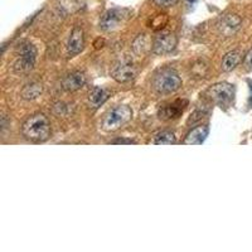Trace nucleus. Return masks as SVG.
<instances>
[{"label": "nucleus", "mask_w": 252, "mask_h": 252, "mask_svg": "<svg viewBox=\"0 0 252 252\" xmlns=\"http://www.w3.org/2000/svg\"><path fill=\"white\" fill-rule=\"evenodd\" d=\"M23 134L27 139L33 141H46L51 135V124L43 114L32 116L23 125Z\"/></svg>", "instance_id": "f257e3e1"}, {"label": "nucleus", "mask_w": 252, "mask_h": 252, "mask_svg": "<svg viewBox=\"0 0 252 252\" xmlns=\"http://www.w3.org/2000/svg\"><path fill=\"white\" fill-rule=\"evenodd\" d=\"M131 116L132 111L129 106L118 105L105 114L102 121H101V127L105 131H116L121 126L129 123L131 120Z\"/></svg>", "instance_id": "f03ea898"}, {"label": "nucleus", "mask_w": 252, "mask_h": 252, "mask_svg": "<svg viewBox=\"0 0 252 252\" xmlns=\"http://www.w3.org/2000/svg\"><path fill=\"white\" fill-rule=\"evenodd\" d=\"M153 85L159 94H172L181 89L182 80L173 69H163L155 76Z\"/></svg>", "instance_id": "7ed1b4c3"}, {"label": "nucleus", "mask_w": 252, "mask_h": 252, "mask_svg": "<svg viewBox=\"0 0 252 252\" xmlns=\"http://www.w3.org/2000/svg\"><path fill=\"white\" fill-rule=\"evenodd\" d=\"M129 17L130 13L126 9H111L102 15L100 20V27L103 31H114L123 26L126 20L129 19Z\"/></svg>", "instance_id": "20e7f679"}, {"label": "nucleus", "mask_w": 252, "mask_h": 252, "mask_svg": "<svg viewBox=\"0 0 252 252\" xmlns=\"http://www.w3.org/2000/svg\"><path fill=\"white\" fill-rule=\"evenodd\" d=\"M209 97L220 106H228L235 96V90L228 83H217L208 90Z\"/></svg>", "instance_id": "39448f33"}, {"label": "nucleus", "mask_w": 252, "mask_h": 252, "mask_svg": "<svg viewBox=\"0 0 252 252\" xmlns=\"http://www.w3.org/2000/svg\"><path fill=\"white\" fill-rule=\"evenodd\" d=\"M35 56H37V51H35L33 44H23L22 48H20V56L19 58H18L17 62H15L14 68L17 69L18 72L31 71V69L34 67Z\"/></svg>", "instance_id": "423d86ee"}, {"label": "nucleus", "mask_w": 252, "mask_h": 252, "mask_svg": "<svg viewBox=\"0 0 252 252\" xmlns=\"http://www.w3.org/2000/svg\"><path fill=\"white\" fill-rule=\"evenodd\" d=\"M177 47V37L173 33H160L154 40L153 51L157 55H166L170 53Z\"/></svg>", "instance_id": "0eeeda50"}, {"label": "nucleus", "mask_w": 252, "mask_h": 252, "mask_svg": "<svg viewBox=\"0 0 252 252\" xmlns=\"http://www.w3.org/2000/svg\"><path fill=\"white\" fill-rule=\"evenodd\" d=\"M187 105H188V102L186 100L174 101L173 103H169V105L161 107L160 111H159V118L163 119V120H172V119L179 118L183 114Z\"/></svg>", "instance_id": "6e6552de"}, {"label": "nucleus", "mask_w": 252, "mask_h": 252, "mask_svg": "<svg viewBox=\"0 0 252 252\" xmlns=\"http://www.w3.org/2000/svg\"><path fill=\"white\" fill-rule=\"evenodd\" d=\"M111 76L118 82H129V81L134 80V77L136 76V69L130 63H123L112 69Z\"/></svg>", "instance_id": "1a4fd4ad"}, {"label": "nucleus", "mask_w": 252, "mask_h": 252, "mask_svg": "<svg viewBox=\"0 0 252 252\" xmlns=\"http://www.w3.org/2000/svg\"><path fill=\"white\" fill-rule=\"evenodd\" d=\"M86 83V77L81 72H72L69 75L63 78L62 86L64 90L68 91H76V90L83 87V85Z\"/></svg>", "instance_id": "9d476101"}, {"label": "nucleus", "mask_w": 252, "mask_h": 252, "mask_svg": "<svg viewBox=\"0 0 252 252\" xmlns=\"http://www.w3.org/2000/svg\"><path fill=\"white\" fill-rule=\"evenodd\" d=\"M83 44H85V40H83V32L80 28H75L72 31L71 35H69L68 39V52L71 55H77L83 49Z\"/></svg>", "instance_id": "9b49d317"}, {"label": "nucleus", "mask_w": 252, "mask_h": 252, "mask_svg": "<svg viewBox=\"0 0 252 252\" xmlns=\"http://www.w3.org/2000/svg\"><path fill=\"white\" fill-rule=\"evenodd\" d=\"M208 126H198L189 132L188 136L184 140V144H187V145H201L208 136Z\"/></svg>", "instance_id": "f8f14e48"}, {"label": "nucleus", "mask_w": 252, "mask_h": 252, "mask_svg": "<svg viewBox=\"0 0 252 252\" xmlns=\"http://www.w3.org/2000/svg\"><path fill=\"white\" fill-rule=\"evenodd\" d=\"M110 96V92L106 89H102V87H94V89L90 91L89 94V100L94 107L101 106L102 103H105L107 101Z\"/></svg>", "instance_id": "ddd939ff"}, {"label": "nucleus", "mask_w": 252, "mask_h": 252, "mask_svg": "<svg viewBox=\"0 0 252 252\" xmlns=\"http://www.w3.org/2000/svg\"><path fill=\"white\" fill-rule=\"evenodd\" d=\"M132 49L136 55H145L152 49V40L146 34H140L136 37L132 44Z\"/></svg>", "instance_id": "4468645a"}, {"label": "nucleus", "mask_w": 252, "mask_h": 252, "mask_svg": "<svg viewBox=\"0 0 252 252\" xmlns=\"http://www.w3.org/2000/svg\"><path fill=\"white\" fill-rule=\"evenodd\" d=\"M241 62V52L240 51H232L228 52L223 57L222 61V68L223 71H232L238 66V63Z\"/></svg>", "instance_id": "2eb2a0df"}, {"label": "nucleus", "mask_w": 252, "mask_h": 252, "mask_svg": "<svg viewBox=\"0 0 252 252\" xmlns=\"http://www.w3.org/2000/svg\"><path fill=\"white\" fill-rule=\"evenodd\" d=\"M42 94V87L38 83H32V85H27L23 90H22V96L27 100H34L39 94Z\"/></svg>", "instance_id": "dca6fc26"}, {"label": "nucleus", "mask_w": 252, "mask_h": 252, "mask_svg": "<svg viewBox=\"0 0 252 252\" xmlns=\"http://www.w3.org/2000/svg\"><path fill=\"white\" fill-rule=\"evenodd\" d=\"M240 18L236 15H228L222 22V31H227V33H233L240 26Z\"/></svg>", "instance_id": "f3484780"}, {"label": "nucleus", "mask_w": 252, "mask_h": 252, "mask_svg": "<svg viewBox=\"0 0 252 252\" xmlns=\"http://www.w3.org/2000/svg\"><path fill=\"white\" fill-rule=\"evenodd\" d=\"M175 141H177V139L172 131L159 132L154 139V143L158 145H170V144H175Z\"/></svg>", "instance_id": "a211bd4d"}, {"label": "nucleus", "mask_w": 252, "mask_h": 252, "mask_svg": "<svg viewBox=\"0 0 252 252\" xmlns=\"http://www.w3.org/2000/svg\"><path fill=\"white\" fill-rule=\"evenodd\" d=\"M154 3L158 6H161V8H169V6L175 5L178 3V0H154Z\"/></svg>", "instance_id": "6ab92c4d"}, {"label": "nucleus", "mask_w": 252, "mask_h": 252, "mask_svg": "<svg viewBox=\"0 0 252 252\" xmlns=\"http://www.w3.org/2000/svg\"><path fill=\"white\" fill-rule=\"evenodd\" d=\"M244 64H245V68H246L247 71L252 72V48L250 49L249 53H247L246 57H245Z\"/></svg>", "instance_id": "aec40b11"}, {"label": "nucleus", "mask_w": 252, "mask_h": 252, "mask_svg": "<svg viewBox=\"0 0 252 252\" xmlns=\"http://www.w3.org/2000/svg\"><path fill=\"white\" fill-rule=\"evenodd\" d=\"M114 144H134V141L124 140V139H120V140H115Z\"/></svg>", "instance_id": "412c9836"}, {"label": "nucleus", "mask_w": 252, "mask_h": 252, "mask_svg": "<svg viewBox=\"0 0 252 252\" xmlns=\"http://www.w3.org/2000/svg\"><path fill=\"white\" fill-rule=\"evenodd\" d=\"M251 92H252V86H251Z\"/></svg>", "instance_id": "4be33fe9"}]
</instances>
